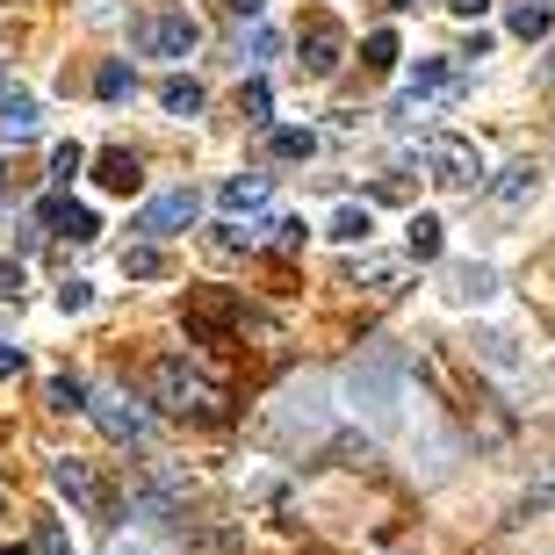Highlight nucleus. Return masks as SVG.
Wrapping results in <instances>:
<instances>
[{
  "mask_svg": "<svg viewBox=\"0 0 555 555\" xmlns=\"http://www.w3.org/2000/svg\"><path fill=\"white\" fill-rule=\"evenodd\" d=\"M124 274H130V282H159V274H166V253L152 246V238H144V246H124Z\"/></svg>",
  "mask_w": 555,
  "mask_h": 555,
  "instance_id": "obj_22",
  "label": "nucleus"
},
{
  "mask_svg": "<svg viewBox=\"0 0 555 555\" xmlns=\"http://www.w3.org/2000/svg\"><path fill=\"white\" fill-rule=\"evenodd\" d=\"M130 87H138V73H130V65H102V73H94V94H102V102H124Z\"/></svg>",
  "mask_w": 555,
  "mask_h": 555,
  "instance_id": "obj_25",
  "label": "nucleus"
},
{
  "mask_svg": "<svg viewBox=\"0 0 555 555\" xmlns=\"http://www.w3.org/2000/svg\"><path fill=\"white\" fill-rule=\"evenodd\" d=\"M87 159H94L87 144H59V152H51V181H73V173H80Z\"/></svg>",
  "mask_w": 555,
  "mask_h": 555,
  "instance_id": "obj_27",
  "label": "nucleus"
},
{
  "mask_svg": "<svg viewBox=\"0 0 555 555\" xmlns=\"http://www.w3.org/2000/svg\"><path fill=\"white\" fill-rule=\"evenodd\" d=\"M246 116H253V124H268V116H274V94H268V87H260V80L246 87Z\"/></svg>",
  "mask_w": 555,
  "mask_h": 555,
  "instance_id": "obj_31",
  "label": "nucleus"
},
{
  "mask_svg": "<svg viewBox=\"0 0 555 555\" xmlns=\"http://www.w3.org/2000/svg\"><path fill=\"white\" fill-rule=\"evenodd\" d=\"M383 8H418V0H383Z\"/></svg>",
  "mask_w": 555,
  "mask_h": 555,
  "instance_id": "obj_40",
  "label": "nucleus"
},
{
  "mask_svg": "<svg viewBox=\"0 0 555 555\" xmlns=\"http://www.w3.org/2000/svg\"><path fill=\"white\" fill-rule=\"evenodd\" d=\"M268 195H274V173H231V181L217 188V209L238 224V217H253V209H268Z\"/></svg>",
  "mask_w": 555,
  "mask_h": 555,
  "instance_id": "obj_10",
  "label": "nucleus"
},
{
  "mask_svg": "<svg viewBox=\"0 0 555 555\" xmlns=\"http://www.w3.org/2000/svg\"><path fill=\"white\" fill-rule=\"evenodd\" d=\"M231 15H238V22H260V15H268V0H231Z\"/></svg>",
  "mask_w": 555,
  "mask_h": 555,
  "instance_id": "obj_39",
  "label": "nucleus"
},
{
  "mask_svg": "<svg viewBox=\"0 0 555 555\" xmlns=\"http://www.w3.org/2000/svg\"><path fill=\"white\" fill-rule=\"evenodd\" d=\"M203 555H238V541H231L224 527H209V534H203Z\"/></svg>",
  "mask_w": 555,
  "mask_h": 555,
  "instance_id": "obj_37",
  "label": "nucleus"
},
{
  "mask_svg": "<svg viewBox=\"0 0 555 555\" xmlns=\"http://www.w3.org/2000/svg\"><path fill=\"white\" fill-rule=\"evenodd\" d=\"M37 224H59V238H73V246H94V238H102V217L87 203H65V195L37 203Z\"/></svg>",
  "mask_w": 555,
  "mask_h": 555,
  "instance_id": "obj_9",
  "label": "nucleus"
},
{
  "mask_svg": "<svg viewBox=\"0 0 555 555\" xmlns=\"http://www.w3.org/2000/svg\"><path fill=\"white\" fill-rule=\"evenodd\" d=\"M268 231H274V253H304V217H282Z\"/></svg>",
  "mask_w": 555,
  "mask_h": 555,
  "instance_id": "obj_30",
  "label": "nucleus"
},
{
  "mask_svg": "<svg viewBox=\"0 0 555 555\" xmlns=\"http://www.w3.org/2000/svg\"><path fill=\"white\" fill-rule=\"evenodd\" d=\"M274 59H282V29L246 22V29H238V65H253V73H260V65H274Z\"/></svg>",
  "mask_w": 555,
  "mask_h": 555,
  "instance_id": "obj_16",
  "label": "nucleus"
},
{
  "mask_svg": "<svg viewBox=\"0 0 555 555\" xmlns=\"http://www.w3.org/2000/svg\"><path fill=\"white\" fill-rule=\"evenodd\" d=\"M0 173H8V166H0Z\"/></svg>",
  "mask_w": 555,
  "mask_h": 555,
  "instance_id": "obj_43",
  "label": "nucleus"
},
{
  "mask_svg": "<svg viewBox=\"0 0 555 555\" xmlns=\"http://www.w3.org/2000/svg\"><path fill=\"white\" fill-rule=\"evenodd\" d=\"M0 94H8V73H0Z\"/></svg>",
  "mask_w": 555,
  "mask_h": 555,
  "instance_id": "obj_42",
  "label": "nucleus"
},
{
  "mask_svg": "<svg viewBox=\"0 0 555 555\" xmlns=\"http://www.w3.org/2000/svg\"><path fill=\"white\" fill-rule=\"evenodd\" d=\"M195 217H203V195H195V188H173V195H152V203L130 217V231H144V238L159 246V238H181V231H195Z\"/></svg>",
  "mask_w": 555,
  "mask_h": 555,
  "instance_id": "obj_5",
  "label": "nucleus"
},
{
  "mask_svg": "<svg viewBox=\"0 0 555 555\" xmlns=\"http://www.w3.org/2000/svg\"><path fill=\"white\" fill-rule=\"evenodd\" d=\"M51 491H59V498H73V505H80V513H94V519L108 513L102 483H94V469H87L80 454H59V462H51Z\"/></svg>",
  "mask_w": 555,
  "mask_h": 555,
  "instance_id": "obj_8",
  "label": "nucleus"
},
{
  "mask_svg": "<svg viewBox=\"0 0 555 555\" xmlns=\"http://www.w3.org/2000/svg\"><path fill=\"white\" fill-rule=\"evenodd\" d=\"M188 325H195V332H224V325H231V304H217V296H195V304H188Z\"/></svg>",
  "mask_w": 555,
  "mask_h": 555,
  "instance_id": "obj_24",
  "label": "nucleus"
},
{
  "mask_svg": "<svg viewBox=\"0 0 555 555\" xmlns=\"http://www.w3.org/2000/svg\"><path fill=\"white\" fill-rule=\"evenodd\" d=\"M404 94H418V102H454V65L448 59H418L412 80H404Z\"/></svg>",
  "mask_w": 555,
  "mask_h": 555,
  "instance_id": "obj_14",
  "label": "nucleus"
},
{
  "mask_svg": "<svg viewBox=\"0 0 555 555\" xmlns=\"http://www.w3.org/2000/svg\"><path fill=\"white\" fill-rule=\"evenodd\" d=\"M152 404H159L166 418H195V426H224V418H231V397L217 390L188 353L152 361Z\"/></svg>",
  "mask_w": 555,
  "mask_h": 555,
  "instance_id": "obj_1",
  "label": "nucleus"
},
{
  "mask_svg": "<svg viewBox=\"0 0 555 555\" xmlns=\"http://www.w3.org/2000/svg\"><path fill=\"white\" fill-rule=\"evenodd\" d=\"M29 555H73V541H65L59 519H37V541H29Z\"/></svg>",
  "mask_w": 555,
  "mask_h": 555,
  "instance_id": "obj_26",
  "label": "nucleus"
},
{
  "mask_svg": "<svg viewBox=\"0 0 555 555\" xmlns=\"http://www.w3.org/2000/svg\"><path fill=\"white\" fill-rule=\"evenodd\" d=\"M0 555H29V548H0Z\"/></svg>",
  "mask_w": 555,
  "mask_h": 555,
  "instance_id": "obj_41",
  "label": "nucleus"
},
{
  "mask_svg": "<svg viewBox=\"0 0 555 555\" xmlns=\"http://www.w3.org/2000/svg\"><path fill=\"white\" fill-rule=\"evenodd\" d=\"M0 304H22V260H0Z\"/></svg>",
  "mask_w": 555,
  "mask_h": 555,
  "instance_id": "obj_32",
  "label": "nucleus"
},
{
  "mask_svg": "<svg viewBox=\"0 0 555 555\" xmlns=\"http://www.w3.org/2000/svg\"><path fill=\"white\" fill-rule=\"evenodd\" d=\"M454 59H462V65H476V59H491V37H483V29H476V37L462 43V51H454Z\"/></svg>",
  "mask_w": 555,
  "mask_h": 555,
  "instance_id": "obj_38",
  "label": "nucleus"
},
{
  "mask_svg": "<svg viewBox=\"0 0 555 555\" xmlns=\"http://www.w3.org/2000/svg\"><path fill=\"white\" fill-rule=\"evenodd\" d=\"M217 246H224V253H246L253 246V224H217Z\"/></svg>",
  "mask_w": 555,
  "mask_h": 555,
  "instance_id": "obj_34",
  "label": "nucleus"
},
{
  "mask_svg": "<svg viewBox=\"0 0 555 555\" xmlns=\"http://www.w3.org/2000/svg\"><path fill=\"white\" fill-rule=\"evenodd\" d=\"M448 15H462V22H476V15H491V0H440Z\"/></svg>",
  "mask_w": 555,
  "mask_h": 555,
  "instance_id": "obj_36",
  "label": "nucleus"
},
{
  "mask_svg": "<svg viewBox=\"0 0 555 555\" xmlns=\"http://www.w3.org/2000/svg\"><path fill=\"white\" fill-rule=\"evenodd\" d=\"M418 166H426L433 188H454V195H476V188L491 181V166H483V152H476L469 138H426Z\"/></svg>",
  "mask_w": 555,
  "mask_h": 555,
  "instance_id": "obj_3",
  "label": "nucleus"
},
{
  "mask_svg": "<svg viewBox=\"0 0 555 555\" xmlns=\"http://www.w3.org/2000/svg\"><path fill=\"white\" fill-rule=\"evenodd\" d=\"M369 231H375L369 203H339V209H332V238H339V246H369Z\"/></svg>",
  "mask_w": 555,
  "mask_h": 555,
  "instance_id": "obj_20",
  "label": "nucleus"
},
{
  "mask_svg": "<svg viewBox=\"0 0 555 555\" xmlns=\"http://www.w3.org/2000/svg\"><path fill=\"white\" fill-rule=\"evenodd\" d=\"M195 43H203V22L188 8H173V0H159V8H144L130 22V51L138 59H195Z\"/></svg>",
  "mask_w": 555,
  "mask_h": 555,
  "instance_id": "obj_2",
  "label": "nucleus"
},
{
  "mask_svg": "<svg viewBox=\"0 0 555 555\" xmlns=\"http://www.w3.org/2000/svg\"><path fill=\"white\" fill-rule=\"evenodd\" d=\"M505 29H513L519 43H541L555 29V8L548 0H513V15H505Z\"/></svg>",
  "mask_w": 555,
  "mask_h": 555,
  "instance_id": "obj_17",
  "label": "nucleus"
},
{
  "mask_svg": "<svg viewBox=\"0 0 555 555\" xmlns=\"http://www.w3.org/2000/svg\"><path fill=\"white\" fill-rule=\"evenodd\" d=\"M22 369H29V353H22V347H8V339H0V383H8V375H22Z\"/></svg>",
  "mask_w": 555,
  "mask_h": 555,
  "instance_id": "obj_35",
  "label": "nucleus"
},
{
  "mask_svg": "<svg viewBox=\"0 0 555 555\" xmlns=\"http://www.w3.org/2000/svg\"><path fill=\"white\" fill-rule=\"evenodd\" d=\"M527 195H541V166L534 159H513L505 173L491 181V203H505V209H519Z\"/></svg>",
  "mask_w": 555,
  "mask_h": 555,
  "instance_id": "obj_13",
  "label": "nucleus"
},
{
  "mask_svg": "<svg viewBox=\"0 0 555 555\" xmlns=\"http://www.w3.org/2000/svg\"><path fill=\"white\" fill-rule=\"evenodd\" d=\"M43 130V108H37V94H22V87H8L0 94V138L8 144H22V138H37Z\"/></svg>",
  "mask_w": 555,
  "mask_h": 555,
  "instance_id": "obj_12",
  "label": "nucleus"
},
{
  "mask_svg": "<svg viewBox=\"0 0 555 555\" xmlns=\"http://www.w3.org/2000/svg\"><path fill=\"white\" fill-rule=\"evenodd\" d=\"M440 296H448L454 310H476L498 296V268H483V260H448L440 268Z\"/></svg>",
  "mask_w": 555,
  "mask_h": 555,
  "instance_id": "obj_7",
  "label": "nucleus"
},
{
  "mask_svg": "<svg viewBox=\"0 0 555 555\" xmlns=\"http://www.w3.org/2000/svg\"><path fill=\"white\" fill-rule=\"evenodd\" d=\"M296 65H304V80H332V73L347 65V29L332 15H310L304 37H296Z\"/></svg>",
  "mask_w": 555,
  "mask_h": 555,
  "instance_id": "obj_6",
  "label": "nucleus"
},
{
  "mask_svg": "<svg viewBox=\"0 0 555 555\" xmlns=\"http://www.w3.org/2000/svg\"><path fill=\"white\" fill-rule=\"evenodd\" d=\"M43 397H51V412H87V404H94V390H87L80 375H51Z\"/></svg>",
  "mask_w": 555,
  "mask_h": 555,
  "instance_id": "obj_21",
  "label": "nucleus"
},
{
  "mask_svg": "<svg viewBox=\"0 0 555 555\" xmlns=\"http://www.w3.org/2000/svg\"><path fill=\"white\" fill-rule=\"evenodd\" d=\"M159 108H166V116H181V124H195V116H203V80L166 73V80H159Z\"/></svg>",
  "mask_w": 555,
  "mask_h": 555,
  "instance_id": "obj_15",
  "label": "nucleus"
},
{
  "mask_svg": "<svg viewBox=\"0 0 555 555\" xmlns=\"http://www.w3.org/2000/svg\"><path fill=\"white\" fill-rule=\"evenodd\" d=\"M440 246H448V224L426 217V209H412V224H404V253H412V260H440Z\"/></svg>",
  "mask_w": 555,
  "mask_h": 555,
  "instance_id": "obj_18",
  "label": "nucleus"
},
{
  "mask_svg": "<svg viewBox=\"0 0 555 555\" xmlns=\"http://www.w3.org/2000/svg\"><path fill=\"white\" fill-rule=\"evenodd\" d=\"M59 310H65V318H87V310H94V282H87V274H65Z\"/></svg>",
  "mask_w": 555,
  "mask_h": 555,
  "instance_id": "obj_23",
  "label": "nucleus"
},
{
  "mask_svg": "<svg viewBox=\"0 0 555 555\" xmlns=\"http://www.w3.org/2000/svg\"><path fill=\"white\" fill-rule=\"evenodd\" d=\"M87 418H94V426H102L116 448H144V440H152V412H144L138 397H124V390H94Z\"/></svg>",
  "mask_w": 555,
  "mask_h": 555,
  "instance_id": "obj_4",
  "label": "nucleus"
},
{
  "mask_svg": "<svg viewBox=\"0 0 555 555\" xmlns=\"http://www.w3.org/2000/svg\"><path fill=\"white\" fill-rule=\"evenodd\" d=\"M347 274H353L361 288H375V296H397V282H404V268H397V260H383V253H361Z\"/></svg>",
  "mask_w": 555,
  "mask_h": 555,
  "instance_id": "obj_19",
  "label": "nucleus"
},
{
  "mask_svg": "<svg viewBox=\"0 0 555 555\" xmlns=\"http://www.w3.org/2000/svg\"><path fill=\"white\" fill-rule=\"evenodd\" d=\"M108 555H166V548L152 534H116V548H108Z\"/></svg>",
  "mask_w": 555,
  "mask_h": 555,
  "instance_id": "obj_33",
  "label": "nucleus"
},
{
  "mask_svg": "<svg viewBox=\"0 0 555 555\" xmlns=\"http://www.w3.org/2000/svg\"><path fill=\"white\" fill-rule=\"evenodd\" d=\"M310 152H318L310 130H274V159H310Z\"/></svg>",
  "mask_w": 555,
  "mask_h": 555,
  "instance_id": "obj_28",
  "label": "nucleus"
},
{
  "mask_svg": "<svg viewBox=\"0 0 555 555\" xmlns=\"http://www.w3.org/2000/svg\"><path fill=\"white\" fill-rule=\"evenodd\" d=\"M361 59H369L375 73H390V65H397V37H390V29H375V37L361 43Z\"/></svg>",
  "mask_w": 555,
  "mask_h": 555,
  "instance_id": "obj_29",
  "label": "nucleus"
},
{
  "mask_svg": "<svg viewBox=\"0 0 555 555\" xmlns=\"http://www.w3.org/2000/svg\"><path fill=\"white\" fill-rule=\"evenodd\" d=\"M94 181H102L108 195H138V181H144L138 152H124V144H102V152H94Z\"/></svg>",
  "mask_w": 555,
  "mask_h": 555,
  "instance_id": "obj_11",
  "label": "nucleus"
}]
</instances>
